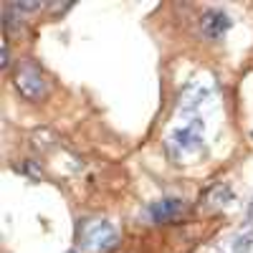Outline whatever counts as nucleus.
I'll return each instance as SVG.
<instances>
[{"mask_svg":"<svg viewBox=\"0 0 253 253\" xmlns=\"http://www.w3.org/2000/svg\"><path fill=\"white\" fill-rule=\"evenodd\" d=\"M84 241H86V248L94 251V253H109L114 246H117V230L104 223V220H96V223H89L86 230H84Z\"/></svg>","mask_w":253,"mask_h":253,"instance_id":"obj_2","label":"nucleus"},{"mask_svg":"<svg viewBox=\"0 0 253 253\" xmlns=\"http://www.w3.org/2000/svg\"><path fill=\"white\" fill-rule=\"evenodd\" d=\"M185 200H180V198H162V200H157V203H152V208H150V215H152V220L155 223H172V220H177L182 213H185Z\"/></svg>","mask_w":253,"mask_h":253,"instance_id":"obj_4","label":"nucleus"},{"mask_svg":"<svg viewBox=\"0 0 253 253\" xmlns=\"http://www.w3.org/2000/svg\"><path fill=\"white\" fill-rule=\"evenodd\" d=\"M15 8L18 10H38L41 3H15Z\"/></svg>","mask_w":253,"mask_h":253,"instance_id":"obj_6","label":"nucleus"},{"mask_svg":"<svg viewBox=\"0 0 253 253\" xmlns=\"http://www.w3.org/2000/svg\"><path fill=\"white\" fill-rule=\"evenodd\" d=\"M228 28H230V18L223 10H205L203 18H200V31L210 41L223 38L228 33Z\"/></svg>","mask_w":253,"mask_h":253,"instance_id":"obj_3","label":"nucleus"},{"mask_svg":"<svg viewBox=\"0 0 253 253\" xmlns=\"http://www.w3.org/2000/svg\"><path fill=\"white\" fill-rule=\"evenodd\" d=\"M0 63H3V66H8V63H10L8 61V46H3V61H0Z\"/></svg>","mask_w":253,"mask_h":253,"instance_id":"obj_7","label":"nucleus"},{"mask_svg":"<svg viewBox=\"0 0 253 253\" xmlns=\"http://www.w3.org/2000/svg\"><path fill=\"white\" fill-rule=\"evenodd\" d=\"M15 89L28 101H38V99L46 96V79L41 76V71L33 63H23V66L15 71Z\"/></svg>","mask_w":253,"mask_h":253,"instance_id":"obj_1","label":"nucleus"},{"mask_svg":"<svg viewBox=\"0 0 253 253\" xmlns=\"http://www.w3.org/2000/svg\"><path fill=\"white\" fill-rule=\"evenodd\" d=\"M177 139H180L182 147H198V137H195L193 129H182V132H177Z\"/></svg>","mask_w":253,"mask_h":253,"instance_id":"obj_5","label":"nucleus"},{"mask_svg":"<svg viewBox=\"0 0 253 253\" xmlns=\"http://www.w3.org/2000/svg\"><path fill=\"white\" fill-rule=\"evenodd\" d=\"M69 253H76V251H69Z\"/></svg>","mask_w":253,"mask_h":253,"instance_id":"obj_8","label":"nucleus"}]
</instances>
